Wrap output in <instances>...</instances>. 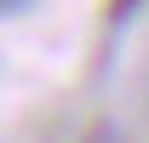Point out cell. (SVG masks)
<instances>
[{
    "mask_svg": "<svg viewBox=\"0 0 149 143\" xmlns=\"http://www.w3.org/2000/svg\"><path fill=\"white\" fill-rule=\"evenodd\" d=\"M86 143H120V137H115V126H92V132H86Z\"/></svg>",
    "mask_w": 149,
    "mask_h": 143,
    "instance_id": "obj_1",
    "label": "cell"
},
{
    "mask_svg": "<svg viewBox=\"0 0 149 143\" xmlns=\"http://www.w3.org/2000/svg\"><path fill=\"white\" fill-rule=\"evenodd\" d=\"M17 6H23V0H0V12H17Z\"/></svg>",
    "mask_w": 149,
    "mask_h": 143,
    "instance_id": "obj_2",
    "label": "cell"
}]
</instances>
